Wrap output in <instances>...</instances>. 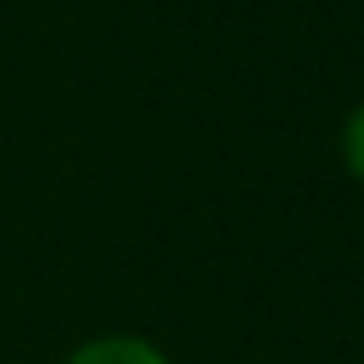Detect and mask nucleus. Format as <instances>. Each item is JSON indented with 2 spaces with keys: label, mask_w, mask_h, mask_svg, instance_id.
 Masks as SVG:
<instances>
[{
  "label": "nucleus",
  "mask_w": 364,
  "mask_h": 364,
  "mask_svg": "<svg viewBox=\"0 0 364 364\" xmlns=\"http://www.w3.org/2000/svg\"><path fill=\"white\" fill-rule=\"evenodd\" d=\"M60 364H176L166 346H157L143 332H97V337L79 341Z\"/></svg>",
  "instance_id": "nucleus-1"
},
{
  "label": "nucleus",
  "mask_w": 364,
  "mask_h": 364,
  "mask_svg": "<svg viewBox=\"0 0 364 364\" xmlns=\"http://www.w3.org/2000/svg\"><path fill=\"white\" fill-rule=\"evenodd\" d=\"M337 157H341V171H346V176L364 189V97L346 111V120H341Z\"/></svg>",
  "instance_id": "nucleus-2"
}]
</instances>
